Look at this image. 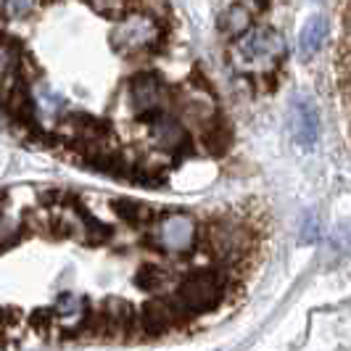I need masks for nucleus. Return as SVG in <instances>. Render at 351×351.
Returning a JSON list of instances; mask_svg holds the SVG:
<instances>
[{
	"label": "nucleus",
	"mask_w": 351,
	"mask_h": 351,
	"mask_svg": "<svg viewBox=\"0 0 351 351\" xmlns=\"http://www.w3.org/2000/svg\"><path fill=\"white\" fill-rule=\"evenodd\" d=\"M177 299L188 312H209L222 299V280L217 272H195L177 288Z\"/></svg>",
	"instance_id": "obj_3"
},
{
	"label": "nucleus",
	"mask_w": 351,
	"mask_h": 351,
	"mask_svg": "<svg viewBox=\"0 0 351 351\" xmlns=\"http://www.w3.org/2000/svg\"><path fill=\"white\" fill-rule=\"evenodd\" d=\"M211 241H214V248L222 251V254L241 251L243 248V230L238 225H214L211 228Z\"/></svg>",
	"instance_id": "obj_7"
},
{
	"label": "nucleus",
	"mask_w": 351,
	"mask_h": 351,
	"mask_svg": "<svg viewBox=\"0 0 351 351\" xmlns=\"http://www.w3.org/2000/svg\"><path fill=\"white\" fill-rule=\"evenodd\" d=\"M315 235H317V225H315V219H309V222H306V232H301V238H304L306 243H312Z\"/></svg>",
	"instance_id": "obj_10"
},
{
	"label": "nucleus",
	"mask_w": 351,
	"mask_h": 351,
	"mask_svg": "<svg viewBox=\"0 0 351 351\" xmlns=\"http://www.w3.org/2000/svg\"><path fill=\"white\" fill-rule=\"evenodd\" d=\"M285 56V40L269 27H256L238 37L232 45V64L246 74H264L272 71Z\"/></svg>",
	"instance_id": "obj_1"
},
{
	"label": "nucleus",
	"mask_w": 351,
	"mask_h": 351,
	"mask_svg": "<svg viewBox=\"0 0 351 351\" xmlns=\"http://www.w3.org/2000/svg\"><path fill=\"white\" fill-rule=\"evenodd\" d=\"M90 8L101 16H111V19H119L127 14V5L130 0H85Z\"/></svg>",
	"instance_id": "obj_8"
},
{
	"label": "nucleus",
	"mask_w": 351,
	"mask_h": 351,
	"mask_svg": "<svg viewBox=\"0 0 351 351\" xmlns=\"http://www.w3.org/2000/svg\"><path fill=\"white\" fill-rule=\"evenodd\" d=\"M158 246L164 251H172V254H185L191 251L195 241V222L193 217L188 214H169L158 222L156 228Z\"/></svg>",
	"instance_id": "obj_4"
},
{
	"label": "nucleus",
	"mask_w": 351,
	"mask_h": 351,
	"mask_svg": "<svg viewBox=\"0 0 351 351\" xmlns=\"http://www.w3.org/2000/svg\"><path fill=\"white\" fill-rule=\"evenodd\" d=\"M248 11L246 8H241V5H235V8H230L228 16H225V27H228L230 32H235V35H241V32H246L248 29Z\"/></svg>",
	"instance_id": "obj_9"
},
{
	"label": "nucleus",
	"mask_w": 351,
	"mask_h": 351,
	"mask_svg": "<svg viewBox=\"0 0 351 351\" xmlns=\"http://www.w3.org/2000/svg\"><path fill=\"white\" fill-rule=\"evenodd\" d=\"M325 35H328V21H325V16L306 19V24L301 27V35H299L301 56H304V58H312V56L322 48Z\"/></svg>",
	"instance_id": "obj_6"
},
{
	"label": "nucleus",
	"mask_w": 351,
	"mask_h": 351,
	"mask_svg": "<svg viewBox=\"0 0 351 351\" xmlns=\"http://www.w3.org/2000/svg\"><path fill=\"white\" fill-rule=\"evenodd\" d=\"M291 132L301 148H315L319 141V111L312 98L299 95L291 104Z\"/></svg>",
	"instance_id": "obj_5"
},
{
	"label": "nucleus",
	"mask_w": 351,
	"mask_h": 351,
	"mask_svg": "<svg viewBox=\"0 0 351 351\" xmlns=\"http://www.w3.org/2000/svg\"><path fill=\"white\" fill-rule=\"evenodd\" d=\"M108 40L119 53H141L154 48L161 40V27L154 14L135 11V14L119 16V24L114 27Z\"/></svg>",
	"instance_id": "obj_2"
}]
</instances>
